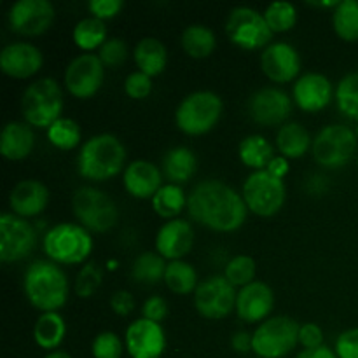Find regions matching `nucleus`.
<instances>
[{"label":"nucleus","instance_id":"obj_12","mask_svg":"<svg viewBox=\"0 0 358 358\" xmlns=\"http://www.w3.org/2000/svg\"><path fill=\"white\" fill-rule=\"evenodd\" d=\"M192 296L196 311L208 320H222L236 310L238 289L224 275H212L201 280Z\"/></svg>","mask_w":358,"mask_h":358},{"label":"nucleus","instance_id":"obj_27","mask_svg":"<svg viewBox=\"0 0 358 358\" xmlns=\"http://www.w3.org/2000/svg\"><path fill=\"white\" fill-rule=\"evenodd\" d=\"M133 59H135L136 70L156 77L164 72L168 65V49L163 41L156 37L140 38L133 49Z\"/></svg>","mask_w":358,"mask_h":358},{"label":"nucleus","instance_id":"obj_7","mask_svg":"<svg viewBox=\"0 0 358 358\" xmlns=\"http://www.w3.org/2000/svg\"><path fill=\"white\" fill-rule=\"evenodd\" d=\"M72 212L77 222L90 233H107L119 220L114 199L94 185H83L73 192Z\"/></svg>","mask_w":358,"mask_h":358},{"label":"nucleus","instance_id":"obj_52","mask_svg":"<svg viewBox=\"0 0 358 358\" xmlns=\"http://www.w3.org/2000/svg\"><path fill=\"white\" fill-rule=\"evenodd\" d=\"M296 358H338V355H336L334 348H331V346L327 345H322L318 346V348L301 350L296 355Z\"/></svg>","mask_w":358,"mask_h":358},{"label":"nucleus","instance_id":"obj_24","mask_svg":"<svg viewBox=\"0 0 358 358\" xmlns=\"http://www.w3.org/2000/svg\"><path fill=\"white\" fill-rule=\"evenodd\" d=\"M49 203V189L37 178H23L9 192L10 213L23 219L41 215Z\"/></svg>","mask_w":358,"mask_h":358},{"label":"nucleus","instance_id":"obj_9","mask_svg":"<svg viewBox=\"0 0 358 358\" xmlns=\"http://www.w3.org/2000/svg\"><path fill=\"white\" fill-rule=\"evenodd\" d=\"M241 196L248 212L259 217H273L285 205L287 185L283 178L275 177L268 170L252 171L245 178Z\"/></svg>","mask_w":358,"mask_h":358},{"label":"nucleus","instance_id":"obj_2","mask_svg":"<svg viewBox=\"0 0 358 358\" xmlns=\"http://www.w3.org/2000/svg\"><path fill=\"white\" fill-rule=\"evenodd\" d=\"M23 292L41 313L59 311L69 301L70 285L62 266L49 259L34 261L23 275Z\"/></svg>","mask_w":358,"mask_h":358},{"label":"nucleus","instance_id":"obj_29","mask_svg":"<svg viewBox=\"0 0 358 358\" xmlns=\"http://www.w3.org/2000/svg\"><path fill=\"white\" fill-rule=\"evenodd\" d=\"M66 336V322L59 311L41 313L34 325V339L38 348L56 352Z\"/></svg>","mask_w":358,"mask_h":358},{"label":"nucleus","instance_id":"obj_39","mask_svg":"<svg viewBox=\"0 0 358 358\" xmlns=\"http://www.w3.org/2000/svg\"><path fill=\"white\" fill-rule=\"evenodd\" d=\"M255 273H257L255 259L247 254L234 255V257L229 259L227 264L224 266V276H226L227 282L238 290L250 285L252 282H255Z\"/></svg>","mask_w":358,"mask_h":358},{"label":"nucleus","instance_id":"obj_22","mask_svg":"<svg viewBox=\"0 0 358 358\" xmlns=\"http://www.w3.org/2000/svg\"><path fill=\"white\" fill-rule=\"evenodd\" d=\"M275 308V292L264 282H252L250 285L238 290L236 315L245 324H262L268 320Z\"/></svg>","mask_w":358,"mask_h":358},{"label":"nucleus","instance_id":"obj_42","mask_svg":"<svg viewBox=\"0 0 358 358\" xmlns=\"http://www.w3.org/2000/svg\"><path fill=\"white\" fill-rule=\"evenodd\" d=\"M124 350V339H121L112 331L100 332L94 336L91 343V353L94 358H121Z\"/></svg>","mask_w":358,"mask_h":358},{"label":"nucleus","instance_id":"obj_28","mask_svg":"<svg viewBox=\"0 0 358 358\" xmlns=\"http://www.w3.org/2000/svg\"><path fill=\"white\" fill-rule=\"evenodd\" d=\"M275 143L280 156L287 157V159H301L311 149L313 138H311L308 128H304L301 122L289 121L280 126Z\"/></svg>","mask_w":358,"mask_h":358},{"label":"nucleus","instance_id":"obj_30","mask_svg":"<svg viewBox=\"0 0 358 358\" xmlns=\"http://www.w3.org/2000/svg\"><path fill=\"white\" fill-rule=\"evenodd\" d=\"M275 156V147L266 136L259 135V133L247 135L238 145V157L252 171L266 170Z\"/></svg>","mask_w":358,"mask_h":358},{"label":"nucleus","instance_id":"obj_34","mask_svg":"<svg viewBox=\"0 0 358 358\" xmlns=\"http://www.w3.org/2000/svg\"><path fill=\"white\" fill-rule=\"evenodd\" d=\"M150 205L161 219H178L182 210L187 208V194L184 192L182 185L168 182L154 194V198L150 199Z\"/></svg>","mask_w":358,"mask_h":358},{"label":"nucleus","instance_id":"obj_35","mask_svg":"<svg viewBox=\"0 0 358 358\" xmlns=\"http://www.w3.org/2000/svg\"><path fill=\"white\" fill-rule=\"evenodd\" d=\"M168 261L157 252L147 250L135 257L131 264V278L142 285H157L164 280Z\"/></svg>","mask_w":358,"mask_h":358},{"label":"nucleus","instance_id":"obj_10","mask_svg":"<svg viewBox=\"0 0 358 358\" xmlns=\"http://www.w3.org/2000/svg\"><path fill=\"white\" fill-rule=\"evenodd\" d=\"M226 34L234 45L245 51L268 48L275 35L266 23L264 13L248 6H238L229 10L226 20Z\"/></svg>","mask_w":358,"mask_h":358},{"label":"nucleus","instance_id":"obj_49","mask_svg":"<svg viewBox=\"0 0 358 358\" xmlns=\"http://www.w3.org/2000/svg\"><path fill=\"white\" fill-rule=\"evenodd\" d=\"M108 304H110L112 311L115 315H119V317H128L135 310V296L131 292H128V290H115L110 296Z\"/></svg>","mask_w":358,"mask_h":358},{"label":"nucleus","instance_id":"obj_3","mask_svg":"<svg viewBox=\"0 0 358 358\" xmlns=\"http://www.w3.org/2000/svg\"><path fill=\"white\" fill-rule=\"evenodd\" d=\"M126 147L112 133L93 135L80 145L77 154V171L91 182H105L124 171Z\"/></svg>","mask_w":358,"mask_h":358},{"label":"nucleus","instance_id":"obj_13","mask_svg":"<svg viewBox=\"0 0 358 358\" xmlns=\"http://www.w3.org/2000/svg\"><path fill=\"white\" fill-rule=\"evenodd\" d=\"M105 79V65L98 52H80L70 59L63 73V84L72 96L87 100L100 91Z\"/></svg>","mask_w":358,"mask_h":358},{"label":"nucleus","instance_id":"obj_11","mask_svg":"<svg viewBox=\"0 0 358 358\" xmlns=\"http://www.w3.org/2000/svg\"><path fill=\"white\" fill-rule=\"evenodd\" d=\"M355 129L346 124H327L315 135L311 152L324 168H341L350 163L357 152Z\"/></svg>","mask_w":358,"mask_h":358},{"label":"nucleus","instance_id":"obj_6","mask_svg":"<svg viewBox=\"0 0 358 358\" xmlns=\"http://www.w3.org/2000/svg\"><path fill=\"white\" fill-rule=\"evenodd\" d=\"M222 112L224 101L215 91H192L185 94L175 108V124L189 136L205 135L215 128Z\"/></svg>","mask_w":358,"mask_h":358},{"label":"nucleus","instance_id":"obj_15","mask_svg":"<svg viewBox=\"0 0 358 358\" xmlns=\"http://www.w3.org/2000/svg\"><path fill=\"white\" fill-rule=\"evenodd\" d=\"M56 9L51 0H16L7 10V24L14 34L37 37L55 23Z\"/></svg>","mask_w":358,"mask_h":358},{"label":"nucleus","instance_id":"obj_20","mask_svg":"<svg viewBox=\"0 0 358 358\" xmlns=\"http://www.w3.org/2000/svg\"><path fill=\"white\" fill-rule=\"evenodd\" d=\"M194 227L189 220L171 219L166 220L157 229L156 234V252L161 257L170 261H182L194 247Z\"/></svg>","mask_w":358,"mask_h":358},{"label":"nucleus","instance_id":"obj_8","mask_svg":"<svg viewBox=\"0 0 358 358\" xmlns=\"http://www.w3.org/2000/svg\"><path fill=\"white\" fill-rule=\"evenodd\" d=\"M301 324L287 315L269 317L252 332V352L257 358H283L299 345Z\"/></svg>","mask_w":358,"mask_h":358},{"label":"nucleus","instance_id":"obj_25","mask_svg":"<svg viewBox=\"0 0 358 358\" xmlns=\"http://www.w3.org/2000/svg\"><path fill=\"white\" fill-rule=\"evenodd\" d=\"M35 147V133L28 122L9 121L0 133V154L9 161L27 159Z\"/></svg>","mask_w":358,"mask_h":358},{"label":"nucleus","instance_id":"obj_5","mask_svg":"<svg viewBox=\"0 0 358 358\" xmlns=\"http://www.w3.org/2000/svg\"><path fill=\"white\" fill-rule=\"evenodd\" d=\"M62 84L52 77H41L24 87L21 94V114L31 128L48 129L63 117Z\"/></svg>","mask_w":358,"mask_h":358},{"label":"nucleus","instance_id":"obj_41","mask_svg":"<svg viewBox=\"0 0 358 358\" xmlns=\"http://www.w3.org/2000/svg\"><path fill=\"white\" fill-rule=\"evenodd\" d=\"M101 282H103V271H101L100 266L96 262H86L77 273L73 290L79 297L87 299V297L96 294V290L101 287Z\"/></svg>","mask_w":358,"mask_h":358},{"label":"nucleus","instance_id":"obj_26","mask_svg":"<svg viewBox=\"0 0 358 358\" xmlns=\"http://www.w3.org/2000/svg\"><path fill=\"white\" fill-rule=\"evenodd\" d=\"M196 170H198V157L189 147L177 145L164 152L161 171L170 184H185L194 177Z\"/></svg>","mask_w":358,"mask_h":358},{"label":"nucleus","instance_id":"obj_37","mask_svg":"<svg viewBox=\"0 0 358 358\" xmlns=\"http://www.w3.org/2000/svg\"><path fill=\"white\" fill-rule=\"evenodd\" d=\"M45 136H48L49 143L59 150H72L77 145H83V129H80L79 122L76 119L70 117H59L58 121L52 122L48 129H45Z\"/></svg>","mask_w":358,"mask_h":358},{"label":"nucleus","instance_id":"obj_14","mask_svg":"<svg viewBox=\"0 0 358 358\" xmlns=\"http://www.w3.org/2000/svg\"><path fill=\"white\" fill-rule=\"evenodd\" d=\"M37 245V229L28 219L6 212L0 217V261L20 262L27 259Z\"/></svg>","mask_w":358,"mask_h":358},{"label":"nucleus","instance_id":"obj_53","mask_svg":"<svg viewBox=\"0 0 358 358\" xmlns=\"http://www.w3.org/2000/svg\"><path fill=\"white\" fill-rule=\"evenodd\" d=\"M44 358H72L66 352H62V350H56V352H49Z\"/></svg>","mask_w":358,"mask_h":358},{"label":"nucleus","instance_id":"obj_50","mask_svg":"<svg viewBox=\"0 0 358 358\" xmlns=\"http://www.w3.org/2000/svg\"><path fill=\"white\" fill-rule=\"evenodd\" d=\"M231 348L236 353L252 352V334L247 331H236L231 336Z\"/></svg>","mask_w":358,"mask_h":358},{"label":"nucleus","instance_id":"obj_19","mask_svg":"<svg viewBox=\"0 0 358 358\" xmlns=\"http://www.w3.org/2000/svg\"><path fill=\"white\" fill-rule=\"evenodd\" d=\"M336 96V87L325 73L304 72L294 80L292 100L301 110L317 114L324 110Z\"/></svg>","mask_w":358,"mask_h":358},{"label":"nucleus","instance_id":"obj_17","mask_svg":"<svg viewBox=\"0 0 358 358\" xmlns=\"http://www.w3.org/2000/svg\"><path fill=\"white\" fill-rule=\"evenodd\" d=\"M124 345L131 358H161L168 345L166 332L161 324L136 318L126 327Z\"/></svg>","mask_w":358,"mask_h":358},{"label":"nucleus","instance_id":"obj_43","mask_svg":"<svg viewBox=\"0 0 358 358\" xmlns=\"http://www.w3.org/2000/svg\"><path fill=\"white\" fill-rule=\"evenodd\" d=\"M98 56L105 66H119L128 58V44L121 37H108L98 49Z\"/></svg>","mask_w":358,"mask_h":358},{"label":"nucleus","instance_id":"obj_55","mask_svg":"<svg viewBox=\"0 0 358 358\" xmlns=\"http://www.w3.org/2000/svg\"><path fill=\"white\" fill-rule=\"evenodd\" d=\"M357 166H358V156H357Z\"/></svg>","mask_w":358,"mask_h":358},{"label":"nucleus","instance_id":"obj_33","mask_svg":"<svg viewBox=\"0 0 358 358\" xmlns=\"http://www.w3.org/2000/svg\"><path fill=\"white\" fill-rule=\"evenodd\" d=\"M164 285L168 290L177 296H189L194 294L199 285L198 271L194 266L187 261H170L166 266V273H164Z\"/></svg>","mask_w":358,"mask_h":358},{"label":"nucleus","instance_id":"obj_16","mask_svg":"<svg viewBox=\"0 0 358 358\" xmlns=\"http://www.w3.org/2000/svg\"><path fill=\"white\" fill-rule=\"evenodd\" d=\"M294 100L287 91L276 86L259 87L250 94L247 110L252 121L262 126H283L292 114Z\"/></svg>","mask_w":358,"mask_h":358},{"label":"nucleus","instance_id":"obj_18","mask_svg":"<svg viewBox=\"0 0 358 358\" xmlns=\"http://www.w3.org/2000/svg\"><path fill=\"white\" fill-rule=\"evenodd\" d=\"M301 55L292 44L285 41L271 42L261 52V70L269 80L287 84L301 76Z\"/></svg>","mask_w":358,"mask_h":358},{"label":"nucleus","instance_id":"obj_36","mask_svg":"<svg viewBox=\"0 0 358 358\" xmlns=\"http://www.w3.org/2000/svg\"><path fill=\"white\" fill-rule=\"evenodd\" d=\"M332 28L343 41H358V0H339L332 9Z\"/></svg>","mask_w":358,"mask_h":358},{"label":"nucleus","instance_id":"obj_4","mask_svg":"<svg viewBox=\"0 0 358 358\" xmlns=\"http://www.w3.org/2000/svg\"><path fill=\"white\" fill-rule=\"evenodd\" d=\"M93 247V236L79 222L56 224L42 238V248L49 261L63 266L86 264Z\"/></svg>","mask_w":358,"mask_h":358},{"label":"nucleus","instance_id":"obj_38","mask_svg":"<svg viewBox=\"0 0 358 358\" xmlns=\"http://www.w3.org/2000/svg\"><path fill=\"white\" fill-rule=\"evenodd\" d=\"M336 105L339 112L358 122V70L348 72L336 84Z\"/></svg>","mask_w":358,"mask_h":358},{"label":"nucleus","instance_id":"obj_54","mask_svg":"<svg viewBox=\"0 0 358 358\" xmlns=\"http://www.w3.org/2000/svg\"><path fill=\"white\" fill-rule=\"evenodd\" d=\"M355 133H357V138H358V124H357V128H355Z\"/></svg>","mask_w":358,"mask_h":358},{"label":"nucleus","instance_id":"obj_31","mask_svg":"<svg viewBox=\"0 0 358 358\" xmlns=\"http://www.w3.org/2000/svg\"><path fill=\"white\" fill-rule=\"evenodd\" d=\"M182 49L194 59H205L215 51L217 35L210 27L203 23H192L182 30Z\"/></svg>","mask_w":358,"mask_h":358},{"label":"nucleus","instance_id":"obj_45","mask_svg":"<svg viewBox=\"0 0 358 358\" xmlns=\"http://www.w3.org/2000/svg\"><path fill=\"white\" fill-rule=\"evenodd\" d=\"M334 352L338 358H358V327L346 329L336 338Z\"/></svg>","mask_w":358,"mask_h":358},{"label":"nucleus","instance_id":"obj_48","mask_svg":"<svg viewBox=\"0 0 358 358\" xmlns=\"http://www.w3.org/2000/svg\"><path fill=\"white\" fill-rule=\"evenodd\" d=\"M299 345L304 350L318 348L324 345V331L315 322H306L299 327Z\"/></svg>","mask_w":358,"mask_h":358},{"label":"nucleus","instance_id":"obj_40","mask_svg":"<svg viewBox=\"0 0 358 358\" xmlns=\"http://www.w3.org/2000/svg\"><path fill=\"white\" fill-rule=\"evenodd\" d=\"M266 23L269 24L273 34H285L292 30L297 23V7L287 0L271 2L264 9Z\"/></svg>","mask_w":358,"mask_h":358},{"label":"nucleus","instance_id":"obj_1","mask_svg":"<svg viewBox=\"0 0 358 358\" xmlns=\"http://www.w3.org/2000/svg\"><path fill=\"white\" fill-rule=\"evenodd\" d=\"M187 212L196 224L215 233H234L248 215L241 192L219 178H206L191 189Z\"/></svg>","mask_w":358,"mask_h":358},{"label":"nucleus","instance_id":"obj_44","mask_svg":"<svg viewBox=\"0 0 358 358\" xmlns=\"http://www.w3.org/2000/svg\"><path fill=\"white\" fill-rule=\"evenodd\" d=\"M152 77L147 76V73L135 70V72L126 76L124 91L129 98H133V100H143V98H147L152 93Z\"/></svg>","mask_w":358,"mask_h":358},{"label":"nucleus","instance_id":"obj_46","mask_svg":"<svg viewBox=\"0 0 358 358\" xmlns=\"http://www.w3.org/2000/svg\"><path fill=\"white\" fill-rule=\"evenodd\" d=\"M168 313H170V308H168L166 299L161 296L147 297L145 303L142 304V318L156 322V324H161L168 317Z\"/></svg>","mask_w":358,"mask_h":358},{"label":"nucleus","instance_id":"obj_21","mask_svg":"<svg viewBox=\"0 0 358 358\" xmlns=\"http://www.w3.org/2000/svg\"><path fill=\"white\" fill-rule=\"evenodd\" d=\"M44 65V55L30 42H10L0 51V70L13 79H30Z\"/></svg>","mask_w":358,"mask_h":358},{"label":"nucleus","instance_id":"obj_23","mask_svg":"<svg viewBox=\"0 0 358 358\" xmlns=\"http://www.w3.org/2000/svg\"><path fill=\"white\" fill-rule=\"evenodd\" d=\"M161 168L147 159H135L122 171V185L126 192L136 199H152L164 185Z\"/></svg>","mask_w":358,"mask_h":358},{"label":"nucleus","instance_id":"obj_32","mask_svg":"<svg viewBox=\"0 0 358 358\" xmlns=\"http://www.w3.org/2000/svg\"><path fill=\"white\" fill-rule=\"evenodd\" d=\"M107 38V24L94 16H86L79 20L72 30V41L83 52H93L94 49H100Z\"/></svg>","mask_w":358,"mask_h":358},{"label":"nucleus","instance_id":"obj_51","mask_svg":"<svg viewBox=\"0 0 358 358\" xmlns=\"http://www.w3.org/2000/svg\"><path fill=\"white\" fill-rule=\"evenodd\" d=\"M266 170H268L271 175H275V177L285 178V175L289 173V170H290V163L287 157L276 154V156L271 159V163L268 164V168H266Z\"/></svg>","mask_w":358,"mask_h":358},{"label":"nucleus","instance_id":"obj_47","mask_svg":"<svg viewBox=\"0 0 358 358\" xmlns=\"http://www.w3.org/2000/svg\"><path fill=\"white\" fill-rule=\"evenodd\" d=\"M122 7H124L122 0H90V3H87V9H90L91 16L98 17L101 21L115 17L121 13Z\"/></svg>","mask_w":358,"mask_h":358}]
</instances>
